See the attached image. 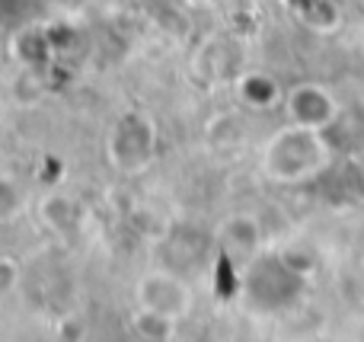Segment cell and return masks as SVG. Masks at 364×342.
<instances>
[{"label": "cell", "instance_id": "1", "mask_svg": "<svg viewBox=\"0 0 364 342\" xmlns=\"http://www.w3.org/2000/svg\"><path fill=\"white\" fill-rule=\"evenodd\" d=\"M336 100L326 93L323 87H314V83H307V87H297L294 93H291V115L297 119V125L304 128H326L329 122L336 119Z\"/></svg>", "mask_w": 364, "mask_h": 342}]
</instances>
